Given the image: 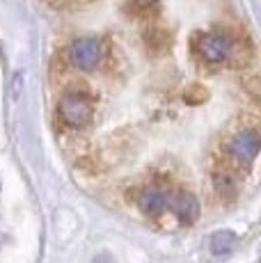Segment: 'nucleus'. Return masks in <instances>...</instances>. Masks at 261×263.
Wrapping results in <instances>:
<instances>
[{
  "mask_svg": "<svg viewBox=\"0 0 261 263\" xmlns=\"http://www.w3.org/2000/svg\"><path fill=\"white\" fill-rule=\"evenodd\" d=\"M58 110H60V119H62L69 128H85L94 117L92 101L83 92H78V89L64 92L62 99H60Z\"/></svg>",
  "mask_w": 261,
  "mask_h": 263,
  "instance_id": "f257e3e1",
  "label": "nucleus"
},
{
  "mask_svg": "<svg viewBox=\"0 0 261 263\" xmlns=\"http://www.w3.org/2000/svg\"><path fill=\"white\" fill-rule=\"evenodd\" d=\"M69 60L73 67L83 69V71H92L101 64L103 60V44L97 37H78L76 42L69 46Z\"/></svg>",
  "mask_w": 261,
  "mask_h": 263,
  "instance_id": "f03ea898",
  "label": "nucleus"
},
{
  "mask_svg": "<svg viewBox=\"0 0 261 263\" xmlns=\"http://www.w3.org/2000/svg\"><path fill=\"white\" fill-rule=\"evenodd\" d=\"M229 156L240 165H250L259 154V133L254 128H243L229 140Z\"/></svg>",
  "mask_w": 261,
  "mask_h": 263,
  "instance_id": "7ed1b4c3",
  "label": "nucleus"
},
{
  "mask_svg": "<svg viewBox=\"0 0 261 263\" xmlns=\"http://www.w3.org/2000/svg\"><path fill=\"white\" fill-rule=\"evenodd\" d=\"M199 53L202 58L211 64H218V62H225L229 55L234 53V44H232V37L225 32H211V34H204L199 39Z\"/></svg>",
  "mask_w": 261,
  "mask_h": 263,
  "instance_id": "20e7f679",
  "label": "nucleus"
},
{
  "mask_svg": "<svg viewBox=\"0 0 261 263\" xmlns=\"http://www.w3.org/2000/svg\"><path fill=\"white\" fill-rule=\"evenodd\" d=\"M167 209L181 222H195L199 217V201L195 195L185 190H179L174 195H167Z\"/></svg>",
  "mask_w": 261,
  "mask_h": 263,
  "instance_id": "39448f33",
  "label": "nucleus"
},
{
  "mask_svg": "<svg viewBox=\"0 0 261 263\" xmlns=\"http://www.w3.org/2000/svg\"><path fill=\"white\" fill-rule=\"evenodd\" d=\"M138 206L142 209L144 215H160L165 209H167V195L158 188H147V190L140 192Z\"/></svg>",
  "mask_w": 261,
  "mask_h": 263,
  "instance_id": "423d86ee",
  "label": "nucleus"
},
{
  "mask_svg": "<svg viewBox=\"0 0 261 263\" xmlns=\"http://www.w3.org/2000/svg\"><path fill=\"white\" fill-rule=\"evenodd\" d=\"M234 245H236V236L232 231H215L211 236V252L215 256H227L234 252Z\"/></svg>",
  "mask_w": 261,
  "mask_h": 263,
  "instance_id": "0eeeda50",
  "label": "nucleus"
},
{
  "mask_svg": "<svg viewBox=\"0 0 261 263\" xmlns=\"http://www.w3.org/2000/svg\"><path fill=\"white\" fill-rule=\"evenodd\" d=\"M138 3H142V5H152L154 0H138Z\"/></svg>",
  "mask_w": 261,
  "mask_h": 263,
  "instance_id": "6e6552de",
  "label": "nucleus"
}]
</instances>
